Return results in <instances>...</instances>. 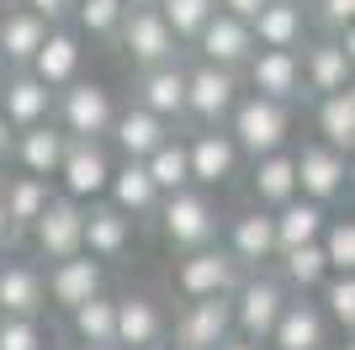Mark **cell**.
<instances>
[{"label":"cell","mask_w":355,"mask_h":350,"mask_svg":"<svg viewBox=\"0 0 355 350\" xmlns=\"http://www.w3.org/2000/svg\"><path fill=\"white\" fill-rule=\"evenodd\" d=\"M117 38H122V48H128V58H133L138 69L164 64V58L180 53V38L170 32V22L159 16V6H128V11H122Z\"/></svg>","instance_id":"cell-1"},{"label":"cell","mask_w":355,"mask_h":350,"mask_svg":"<svg viewBox=\"0 0 355 350\" xmlns=\"http://www.w3.org/2000/svg\"><path fill=\"white\" fill-rule=\"evenodd\" d=\"M228 117H234V144L254 160L286 144V101H270V96L254 90L250 101H234Z\"/></svg>","instance_id":"cell-2"},{"label":"cell","mask_w":355,"mask_h":350,"mask_svg":"<svg viewBox=\"0 0 355 350\" xmlns=\"http://www.w3.org/2000/svg\"><path fill=\"white\" fill-rule=\"evenodd\" d=\"M228 303H234V329L239 335L266 340L270 329H276V319H282V308H286V292H282V281L254 276V281H239V287L228 292Z\"/></svg>","instance_id":"cell-3"},{"label":"cell","mask_w":355,"mask_h":350,"mask_svg":"<svg viewBox=\"0 0 355 350\" xmlns=\"http://www.w3.org/2000/svg\"><path fill=\"white\" fill-rule=\"evenodd\" d=\"M212 233H218V212H212L207 197L191 186L170 191V202H164V239L175 249H202V244H212Z\"/></svg>","instance_id":"cell-4"},{"label":"cell","mask_w":355,"mask_h":350,"mask_svg":"<svg viewBox=\"0 0 355 350\" xmlns=\"http://www.w3.org/2000/svg\"><path fill=\"white\" fill-rule=\"evenodd\" d=\"M59 117H64V133L69 138H101V133H112V96H106L96 80H69V85H59Z\"/></svg>","instance_id":"cell-5"},{"label":"cell","mask_w":355,"mask_h":350,"mask_svg":"<svg viewBox=\"0 0 355 350\" xmlns=\"http://www.w3.org/2000/svg\"><path fill=\"white\" fill-rule=\"evenodd\" d=\"M234 101H239V80H234V69H223V64H202V69L186 74V112H191L196 122L218 128L223 117L234 112Z\"/></svg>","instance_id":"cell-6"},{"label":"cell","mask_w":355,"mask_h":350,"mask_svg":"<svg viewBox=\"0 0 355 350\" xmlns=\"http://www.w3.org/2000/svg\"><path fill=\"white\" fill-rule=\"evenodd\" d=\"M244 64H250L254 90H260V96H270V101H297V96H308L297 48H260V43H254V53L244 58Z\"/></svg>","instance_id":"cell-7"},{"label":"cell","mask_w":355,"mask_h":350,"mask_svg":"<svg viewBox=\"0 0 355 350\" xmlns=\"http://www.w3.org/2000/svg\"><path fill=\"white\" fill-rule=\"evenodd\" d=\"M228 335H234V303H228V292H207V297H191V308H186V319L175 329V345L180 350H212Z\"/></svg>","instance_id":"cell-8"},{"label":"cell","mask_w":355,"mask_h":350,"mask_svg":"<svg viewBox=\"0 0 355 350\" xmlns=\"http://www.w3.org/2000/svg\"><path fill=\"white\" fill-rule=\"evenodd\" d=\"M191 43L202 48V58H207V64L239 69V64L254 53V32H250V22H244V16H234V11H212Z\"/></svg>","instance_id":"cell-9"},{"label":"cell","mask_w":355,"mask_h":350,"mask_svg":"<svg viewBox=\"0 0 355 350\" xmlns=\"http://www.w3.org/2000/svg\"><path fill=\"white\" fill-rule=\"evenodd\" d=\"M53 175H64V191H69L74 202H85V197H101V191H106L112 165H106V154H101L96 138H69V144H64V160H59V170H53Z\"/></svg>","instance_id":"cell-10"},{"label":"cell","mask_w":355,"mask_h":350,"mask_svg":"<svg viewBox=\"0 0 355 350\" xmlns=\"http://www.w3.org/2000/svg\"><path fill=\"white\" fill-rule=\"evenodd\" d=\"M175 287L186 292V297H207V292H234L239 287V260L228 255V249H191L186 260H180L175 271Z\"/></svg>","instance_id":"cell-11"},{"label":"cell","mask_w":355,"mask_h":350,"mask_svg":"<svg viewBox=\"0 0 355 350\" xmlns=\"http://www.w3.org/2000/svg\"><path fill=\"white\" fill-rule=\"evenodd\" d=\"M350 69H355V38L345 27V38H324V43H313L308 58H302V85L308 90H340L350 85Z\"/></svg>","instance_id":"cell-12"},{"label":"cell","mask_w":355,"mask_h":350,"mask_svg":"<svg viewBox=\"0 0 355 350\" xmlns=\"http://www.w3.org/2000/svg\"><path fill=\"white\" fill-rule=\"evenodd\" d=\"M80 212H85V207L74 202V197H48V207L32 218L37 249H43L48 260H64V255L80 249Z\"/></svg>","instance_id":"cell-13"},{"label":"cell","mask_w":355,"mask_h":350,"mask_svg":"<svg viewBox=\"0 0 355 350\" xmlns=\"http://www.w3.org/2000/svg\"><path fill=\"white\" fill-rule=\"evenodd\" d=\"M350 154H340V149H329V144H313V149H302L297 154V186L308 191L313 202H329V197H340L345 191V181H350Z\"/></svg>","instance_id":"cell-14"},{"label":"cell","mask_w":355,"mask_h":350,"mask_svg":"<svg viewBox=\"0 0 355 350\" xmlns=\"http://www.w3.org/2000/svg\"><path fill=\"white\" fill-rule=\"evenodd\" d=\"M138 106H148L154 117H186V69H180L175 58H164V64H148L138 74Z\"/></svg>","instance_id":"cell-15"},{"label":"cell","mask_w":355,"mask_h":350,"mask_svg":"<svg viewBox=\"0 0 355 350\" xmlns=\"http://www.w3.org/2000/svg\"><path fill=\"white\" fill-rule=\"evenodd\" d=\"M43 292L59 308H80L85 297H96V292H101V265H96V255H85V249L64 255V260L53 265V276L43 281Z\"/></svg>","instance_id":"cell-16"},{"label":"cell","mask_w":355,"mask_h":350,"mask_svg":"<svg viewBox=\"0 0 355 350\" xmlns=\"http://www.w3.org/2000/svg\"><path fill=\"white\" fill-rule=\"evenodd\" d=\"M64 144H69V133L53 128V122H27V128H16L11 149H16V160L27 165V175H53L64 160Z\"/></svg>","instance_id":"cell-17"},{"label":"cell","mask_w":355,"mask_h":350,"mask_svg":"<svg viewBox=\"0 0 355 350\" xmlns=\"http://www.w3.org/2000/svg\"><path fill=\"white\" fill-rule=\"evenodd\" d=\"M186 165H191V181L202 186H223L239 165V144L234 133H196L191 144H186Z\"/></svg>","instance_id":"cell-18"},{"label":"cell","mask_w":355,"mask_h":350,"mask_svg":"<svg viewBox=\"0 0 355 350\" xmlns=\"http://www.w3.org/2000/svg\"><path fill=\"white\" fill-rule=\"evenodd\" d=\"M0 112L11 128H27V122H43L53 112V90L37 80V74H11V80H0Z\"/></svg>","instance_id":"cell-19"},{"label":"cell","mask_w":355,"mask_h":350,"mask_svg":"<svg viewBox=\"0 0 355 350\" xmlns=\"http://www.w3.org/2000/svg\"><path fill=\"white\" fill-rule=\"evenodd\" d=\"M128 212H117V207H90V212H80V249L85 255H96V260H117L122 249H128Z\"/></svg>","instance_id":"cell-20"},{"label":"cell","mask_w":355,"mask_h":350,"mask_svg":"<svg viewBox=\"0 0 355 350\" xmlns=\"http://www.w3.org/2000/svg\"><path fill=\"white\" fill-rule=\"evenodd\" d=\"M27 69L37 74L48 90L69 85L74 69H80V38H74V32H53V27H48V38L37 43V53L27 58Z\"/></svg>","instance_id":"cell-21"},{"label":"cell","mask_w":355,"mask_h":350,"mask_svg":"<svg viewBox=\"0 0 355 350\" xmlns=\"http://www.w3.org/2000/svg\"><path fill=\"white\" fill-rule=\"evenodd\" d=\"M302 6L297 0H266L260 11L250 16V32H254V43L260 48H297L302 43Z\"/></svg>","instance_id":"cell-22"},{"label":"cell","mask_w":355,"mask_h":350,"mask_svg":"<svg viewBox=\"0 0 355 350\" xmlns=\"http://www.w3.org/2000/svg\"><path fill=\"white\" fill-rule=\"evenodd\" d=\"M266 340L276 350H324V313L313 303H286Z\"/></svg>","instance_id":"cell-23"},{"label":"cell","mask_w":355,"mask_h":350,"mask_svg":"<svg viewBox=\"0 0 355 350\" xmlns=\"http://www.w3.org/2000/svg\"><path fill=\"white\" fill-rule=\"evenodd\" d=\"M112 133H117V149L128 154V160H148V154H154V149L170 138L164 117H154L148 106H133V112L112 117Z\"/></svg>","instance_id":"cell-24"},{"label":"cell","mask_w":355,"mask_h":350,"mask_svg":"<svg viewBox=\"0 0 355 350\" xmlns=\"http://www.w3.org/2000/svg\"><path fill=\"white\" fill-rule=\"evenodd\" d=\"M48 303L43 276L32 265H0V313H16V319H37Z\"/></svg>","instance_id":"cell-25"},{"label":"cell","mask_w":355,"mask_h":350,"mask_svg":"<svg viewBox=\"0 0 355 350\" xmlns=\"http://www.w3.org/2000/svg\"><path fill=\"white\" fill-rule=\"evenodd\" d=\"M106 191H112L117 212H133V218H144V212L159 207V186L148 181L144 160H128L122 170H112V175H106Z\"/></svg>","instance_id":"cell-26"},{"label":"cell","mask_w":355,"mask_h":350,"mask_svg":"<svg viewBox=\"0 0 355 350\" xmlns=\"http://www.w3.org/2000/svg\"><path fill=\"white\" fill-rule=\"evenodd\" d=\"M48 27H53V22H43V16L27 11V6H21V11H6L0 16V58H6V64H27V58L37 53V43L48 38Z\"/></svg>","instance_id":"cell-27"},{"label":"cell","mask_w":355,"mask_h":350,"mask_svg":"<svg viewBox=\"0 0 355 350\" xmlns=\"http://www.w3.org/2000/svg\"><path fill=\"white\" fill-rule=\"evenodd\" d=\"M318 133H324V144L340 149V154L355 149V90L350 85L324 90V101H318Z\"/></svg>","instance_id":"cell-28"},{"label":"cell","mask_w":355,"mask_h":350,"mask_svg":"<svg viewBox=\"0 0 355 350\" xmlns=\"http://www.w3.org/2000/svg\"><path fill=\"white\" fill-rule=\"evenodd\" d=\"M228 255H234L239 265H260L276 255V223H270V212H244V218H234V244H228Z\"/></svg>","instance_id":"cell-29"},{"label":"cell","mask_w":355,"mask_h":350,"mask_svg":"<svg viewBox=\"0 0 355 350\" xmlns=\"http://www.w3.org/2000/svg\"><path fill=\"white\" fill-rule=\"evenodd\" d=\"M164 329L159 308H154V297H144V292H133V297H117V345H154Z\"/></svg>","instance_id":"cell-30"},{"label":"cell","mask_w":355,"mask_h":350,"mask_svg":"<svg viewBox=\"0 0 355 350\" xmlns=\"http://www.w3.org/2000/svg\"><path fill=\"white\" fill-rule=\"evenodd\" d=\"M276 255H282V249H292V244H308V239H318V233H324V207L313 202H297V197H286L282 202V212H276Z\"/></svg>","instance_id":"cell-31"},{"label":"cell","mask_w":355,"mask_h":350,"mask_svg":"<svg viewBox=\"0 0 355 350\" xmlns=\"http://www.w3.org/2000/svg\"><path fill=\"white\" fill-rule=\"evenodd\" d=\"M254 197H260V207H282L286 197H297V165H292V154H282V149L260 154V165H254Z\"/></svg>","instance_id":"cell-32"},{"label":"cell","mask_w":355,"mask_h":350,"mask_svg":"<svg viewBox=\"0 0 355 350\" xmlns=\"http://www.w3.org/2000/svg\"><path fill=\"white\" fill-rule=\"evenodd\" d=\"M0 207H6L11 228H32V218L48 207L43 175H16V181H6V191H0Z\"/></svg>","instance_id":"cell-33"},{"label":"cell","mask_w":355,"mask_h":350,"mask_svg":"<svg viewBox=\"0 0 355 350\" xmlns=\"http://www.w3.org/2000/svg\"><path fill=\"white\" fill-rule=\"evenodd\" d=\"M74 313V335L85 340V345H117V303L112 297H85L80 308H69Z\"/></svg>","instance_id":"cell-34"},{"label":"cell","mask_w":355,"mask_h":350,"mask_svg":"<svg viewBox=\"0 0 355 350\" xmlns=\"http://www.w3.org/2000/svg\"><path fill=\"white\" fill-rule=\"evenodd\" d=\"M144 170H148V181L159 186V197L191 186V165H186V144H180V138H164V144L144 160Z\"/></svg>","instance_id":"cell-35"},{"label":"cell","mask_w":355,"mask_h":350,"mask_svg":"<svg viewBox=\"0 0 355 350\" xmlns=\"http://www.w3.org/2000/svg\"><path fill=\"white\" fill-rule=\"evenodd\" d=\"M282 271H286V281H292V287H318V281L329 276L324 244H318V239H308V244L282 249Z\"/></svg>","instance_id":"cell-36"},{"label":"cell","mask_w":355,"mask_h":350,"mask_svg":"<svg viewBox=\"0 0 355 350\" xmlns=\"http://www.w3.org/2000/svg\"><path fill=\"white\" fill-rule=\"evenodd\" d=\"M122 0H74V22L90 32V38H117V27H122Z\"/></svg>","instance_id":"cell-37"},{"label":"cell","mask_w":355,"mask_h":350,"mask_svg":"<svg viewBox=\"0 0 355 350\" xmlns=\"http://www.w3.org/2000/svg\"><path fill=\"white\" fill-rule=\"evenodd\" d=\"M212 11H218V0H159V16L170 22L175 38H196Z\"/></svg>","instance_id":"cell-38"},{"label":"cell","mask_w":355,"mask_h":350,"mask_svg":"<svg viewBox=\"0 0 355 350\" xmlns=\"http://www.w3.org/2000/svg\"><path fill=\"white\" fill-rule=\"evenodd\" d=\"M324 260H329V271H355V223L345 218V223H324Z\"/></svg>","instance_id":"cell-39"},{"label":"cell","mask_w":355,"mask_h":350,"mask_svg":"<svg viewBox=\"0 0 355 350\" xmlns=\"http://www.w3.org/2000/svg\"><path fill=\"white\" fill-rule=\"evenodd\" d=\"M318 287H324L329 319L350 329V324H355V276H350V271H334V276H324V281H318Z\"/></svg>","instance_id":"cell-40"},{"label":"cell","mask_w":355,"mask_h":350,"mask_svg":"<svg viewBox=\"0 0 355 350\" xmlns=\"http://www.w3.org/2000/svg\"><path fill=\"white\" fill-rule=\"evenodd\" d=\"M0 350H43V329H37V319L0 313Z\"/></svg>","instance_id":"cell-41"},{"label":"cell","mask_w":355,"mask_h":350,"mask_svg":"<svg viewBox=\"0 0 355 350\" xmlns=\"http://www.w3.org/2000/svg\"><path fill=\"white\" fill-rule=\"evenodd\" d=\"M318 22L334 32H345L355 22V0H318Z\"/></svg>","instance_id":"cell-42"},{"label":"cell","mask_w":355,"mask_h":350,"mask_svg":"<svg viewBox=\"0 0 355 350\" xmlns=\"http://www.w3.org/2000/svg\"><path fill=\"white\" fill-rule=\"evenodd\" d=\"M21 6H27V11H37L43 22H64V16L74 11V0H21Z\"/></svg>","instance_id":"cell-43"},{"label":"cell","mask_w":355,"mask_h":350,"mask_svg":"<svg viewBox=\"0 0 355 350\" xmlns=\"http://www.w3.org/2000/svg\"><path fill=\"white\" fill-rule=\"evenodd\" d=\"M223 11H234V16H244V22H250L254 11H260V6H266V0H218Z\"/></svg>","instance_id":"cell-44"},{"label":"cell","mask_w":355,"mask_h":350,"mask_svg":"<svg viewBox=\"0 0 355 350\" xmlns=\"http://www.w3.org/2000/svg\"><path fill=\"white\" fill-rule=\"evenodd\" d=\"M212 350H260V340H244V335H228V340H218V345H212Z\"/></svg>","instance_id":"cell-45"},{"label":"cell","mask_w":355,"mask_h":350,"mask_svg":"<svg viewBox=\"0 0 355 350\" xmlns=\"http://www.w3.org/2000/svg\"><path fill=\"white\" fill-rule=\"evenodd\" d=\"M11 138L16 133H11V122H6V112H0V154H11Z\"/></svg>","instance_id":"cell-46"},{"label":"cell","mask_w":355,"mask_h":350,"mask_svg":"<svg viewBox=\"0 0 355 350\" xmlns=\"http://www.w3.org/2000/svg\"><path fill=\"white\" fill-rule=\"evenodd\" d=\"M11 239H16V228H11V218H6V207H0V249L11 244Z\"/></svg>","instance_id":"cell-47"},{"label":"cell","mask_w":355,"mask_h":350,"mask_svg":"<svg viewBox=\"0 0 355 350\" xmlns=\"http://www.w3.org/2000/svg\"><path fill=\"white\" fill-rule=\"evenodd\" d=\"M122 6H154V0H122Z\"/></svg>","instance_id":"cell-48"},{"label":"cell","mask_w":355,"mask_h":350,"mask_svg":"<svg viewBox=\"0 0 355 350\" xmlns=\"http://www.w3.org/2000/svg\"><path fill=\"white\" fill-rule=\"evenodd\" d=\"M80 350H112V345H80Z\"/></svg>","instance_id":"cell-49"},{"label":"cell","mask_w":355,"mask_h":350,"mask_svg":"<svg viewBox=\"0 0 355 350\" xmlns=\"http://www.w3.org/2000/svg\"><path fill=\"white\" fill-rule=\"evenodd\" d=\"M133 350H154V345H133Z\"/></svg>","instance_id":"cell-50"},{"label":"cell","mask_w":355,"mask_h":350,"mask_svg":"<svg viewBox=\"0 0 355 350\" xmlns=\"http://www.w3.org/2000/svg\"><path fill=\"white\" fill-rule=\"evenodd\" d=\"M0 74H6V58H0Z\"/></svg>","instance_id":"cell-51"},{"label":"cell","mask_w":355,"mask_h":350,"mask_svg":"<svg viewBox=\"0 0 355 350\" xmlns=\"http://www.w3.org/2000/svg\"><path fill=\"white\" fill-rule=\"evenodd\" d=\"M345 350H355V345H345Z\"/></svg>","instance_id":"cell-52"}]
</instances>
